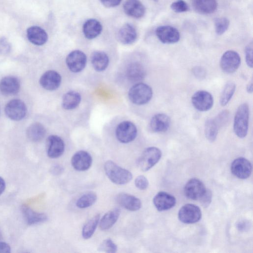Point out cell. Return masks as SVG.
<instances>
[{
  "label": "cell",
  "mask_w": 253,
  "mask_h": 253,
  "mask_svg": "<svg viewBox=\"0 0 253 253\" xmlns=\"http://www.w3.org/2000/svg\"><path fill=\"white\" fill-rule=\"evenodd\" d=\"M232 173L240 179H246L250 176L252 171L250 162L243 157L236 159L231 166Z\"/></svg>",
  "instance_id": "7c38bea8"
},
{
  "label": "cell",
  "mask_w": 253,
  "mask_h": 253,
  "mask_svg": "<svg viewBox=\"0 0 253 253\" xmlns=\"http://www.w3.org/2000/svg\"><path fill=\"white\" fill-rule=\"evenodd\" d=\"M97 198L95 193L90 191L82 195L77 200L76 206L80 209H85L93 205Z\"/></svg>",
  "instance_id": "836d02e7"
},
{
  "label": "cell",
  "mask_w": 253,
  "mask_h": 253,
  "mask_svg": "<svg viewBox=\"0 0 253 253\" xmlns=\"http://www.w3.org/2000/svg\"><path fill=\"white\" fill-rule=\"evenodd\" d=\"M81 100V96L78 92L70 91L64 95L62 105L66 110H72L79 105Z\"/></svg>",
  "instance_id": "4dcf8cb0"
},
{
  "label": "cell",
  "mask_w": 253,
  "mask_h": 253,
  "mask_svg": "<svg viewBox=\"0 0 253 253\" xmlns=\"http://www.w3.org/2000/svg\"><path fill=\"white\" fill-rule=\"evenodd\" d=\"M228 112L227 111H224L219 114L214 120L219 127L222 125L226 124V122L228 121Z\"/></svg>",
  "instance_id": "7bdbcfd3"
},
{
  "label": "cell",
  "mask_w": 253,
  "mask_h": 253,
  "mask_svg": "<svg viewBox=\"0 0 253 253\" xmlns=\"http://www.w3.org/2000/svg\"><path fill=\"white\" fill-rule=\"evenodd\" d=\"M126 75L129 80L136 82L141 81L145 78L146 71L141 64L134 62L129 64L127 66Z\"/></svg>",
  "instance_id": "484cf974"
},
{
  "label": "cell",
  "mask_w": 253,
  "mask_h": 253,
  "mask_svg": "<svg viewBox=\"0 0 253 253\" xmlns=\"http://www.w3.org/2000/svg\"><path fill=\"white\" fill-rule=\"evenodd\" d=\"M137 130L135 125L130 121H124L120 123L116 129L117 139L123 143L132 141L136 137Z\"/></svg>",
  "instance_id": "5b68a950"
},
{
  "label": "cell",
  "mask_w": 253,
  "mask_h": 253,
  "mask_svg": "<svg viewBox=\"0 0 253 253\" xmlns=\"http://www.w3.org/2000/svg\"><path fill=\"white\" fill-rule=\"evenodd\" d=\"M135 186L140 190H145L148 186L149 182L146 177L143 175L137 176L134 181Z\"/></svg>",
  "instance_id": "60d3db41"
},
{
  "label": "cell",
  "mask_w": 253,
  "mask_h": 253,
  "mask_svg": "<svg viewBox=\"0 0 253 253\" xmlns=\"http://www.w3.org/2000/svg\"><path fill=\"white\" fill-rule=\"evenodd\" d=\"M117 249V245L110 239L103 240L98 248L99 251L108 253H116Z\"/></svg>",
  "instance_id": "8d00e7d4"
},
{
  "label": "cell",
  "mask_w": 253,
  "mask_h": 253,
  "mask_svg": "<svg viewBox=\"0 0 253 253\" xmlns=\"http://www.w3.org/2000/svg\"><path fill=\"white\" fill-rule=\"evenodd\" d=\"M216 0H193L195 10L202 14H208L214 12L217 8Z\"/></svg>",
  "instance_id": "f546056e"
},
{
  "label": "cell",
  "mask_w": 253,
  "mask_h": 253,
  "mask_svg": "<svg viewBox=\"0 0 253 253\" xmlns=\"http://www.w3.org/2000/svg\"><path fill=\"white\" fill-rule=\"evenodd\" d=\"M20 88L19 80L13 76H7L0 81V92L5 96L17 94Z\"/></svg>",
  "instance_id": "d6986e66"
},
{
  "label": "cell",
  "mask_w": 253,
  "mask_h": 253,
  "mask_svg": "<svg viewBox=\"0 0 253 253\" xmlns=\"http://www.w3.org/2000/svg\"><path fill=\"white\" fill-rule=\"evenodd\" d=\"M118 40L125 44L133 43L137 39V32L134 27L130 24L124 25L118 33Z\"/></svg>",
  "instance_id": "603a6c76"
},
{
  "label": "cell",
  "mask_w": 253,
  "mask_h": 253,
  "mask_svg": "<svg viewBox=\"0 0 253 253\" xmlns=\"http://www.w3.org/2000/svg\"><path fill=\"white\" fill-rule=\"evenodd\" d=\"M241 58L235 51L230 50L225 52L220 60V66L222 70L227 74L235 72L239 67Z\"/></svg>",
  "instance_id": "8992f818"
},
{
  "label": "cell",
  "mask_w": 253,
  "mask_h": 253,
  "mask_svg": "<svg viewBox=\"0 0 253 253\" xmlns=\"http://www.w3.org/2000/svg\"><path fill=\"white\" fill-rule=\"evenodd\" d=\"M247 91L249 93H252L253 91V84L252 81L247 86Z\"/></svg>",
  "instance_id": "f907efd6"
},
{
  "label": "cell",
  "mask_w": 253,
  "mask_h": 253,
  "mask_svg": "<svg viewBox=\"0 0 253 253\" xmlns=\"http://www.w3.org/2000/svg\"><path fill=\"white\" fill-rule=\"evenodd\" d=\"M206 188L199 179L192 178L184 186V193L186 197L193 200H200L205 193Z\"/></svg>",
  "instance_id": "8fae6325"
},
{
  "label": "cell",
  "mask_w": 253,
  "mask_h": 253,
  "mask_svg": "<svg viewBox=\"0 0 253 253\" xmlns=\"http://www.w3.org/2000/svg\"><path fill=\"white\" fill-rule=\"evenodd\" d=\"M21 210L24 218L29 225L42 223L47 219V216L45 214L35 211L28 207L23 206Z\"/></svg>",
  "instance_id": "d4e9b609"
},
{
  "label": "cell",
  "mask_w": 253,
  "mask_h": 253,
  "mask_svg": "<svg viewBox=\"0 0 253 253\" xmlns=\"http://www.w3.org/2000/svg\"><path fill=\"white\" fill-rule=\"evenodd\" d=\"M116 199L117 203L121 207L131 211L139 210L142 206L139 199L126 193H121L118 194Z\"/></svg>",
  "instance_id": "e0dca14e"
},
{
  "label": "cell",
  "mask_w": 253,
  "mask_h": 253,
  "mask_svg": "<svg viewBox=\"0 0 253 253\" xmlns=\"http://www.w3.org/2000/svg\"><path fill=\"white\" fill-rule=\"evenodd\" d=\"M63 171V168L62 166L59 165H55L53 166L51 169V173L56 175L61 174Z\"/></svg>",
  "instance_id": "c3c4849f"
},
{
  "label": "cell",
  "mask_w": 253,
  "mask_h": 253,
  "mask_svg": "<svg viewBox=\"0 0 253 253\" xmlns=\"http://www.w3.org/2000/svg\"><path fill=\"white\" fill-rule=\"evenodd\" d=\"M202 216L200 208L192 204H187L182 207L178 212V218L183 223H194L199 221Z\"/></svg>",
  "instance_id": "ba28073f"
},
{
  "label": "cell",
  "mask_w": 253,
  "mask_h": 253,
  "mask_svg": "<svg viewBox=\"0 0 253 253\" xmlns=\"http://www.w3.org/2000/svg\"><path fill=\"white\" fill-rule=\"evenodd\" d=\"M27 37L31 43L37 45L44 44L48 40L45 31L37 26H31L27 29Z\"/></svg>",
  "instance_id": "ffe728a7"
},
{
  "label": "cell",
  "mask_w": 253,
  "mask_h": 253,
  "mask_svg": "<svg viewBox=\"0 0 253 253\" xmlns=\"http://www.w3.org/2000/svg\"><path fill=\"white\" fill-rule=\"evenodd\" d=\"M61 82L60 75L55 71L49 70L41 76L40 83L41 86L47 90H54L58 88Z\"/></svg>",
  "instance_id": "2e32d148"
},
{
  "label": "cell",
  "mask_w": 253,
  "mask_h": 253,
  "mask_svg": "<svg viewBox=\"0 0 253 253\" xmlns=\"http://www.w3.org/2000/svg\"><path fill=\"white\" fill-rule=\"evenodd\" d=\"M246 62L247 65L253 68V43L252 42L249 43L245 48V50Z\"/></svg>",
  "instance_id": "ab89813d"
},
{
  "label": "cell",
  "mask_w": 253,
  "mask_h": 253,
  "mask_svg": "<svg viewBox=\"0 0 253 253\" xmlns=\"http://www.w3.org/2000/svg\"><path fill=\"white\" fill-rule=\"evenodd\" d=\"M103 5L107 7H113L118 5L122 0H100Z\"/></svg>",
  "instance_id": "f6af8a7d"
},
{
  "label": "cell",
  "mask_w": 253,
  "mask_h": 253,
  "mask_svg": "<svg viewBox=\"0 0 253 253\" xmlns=\"http://www.w3.org/2000/svg\"><path fill=\"white\" fill-rule=\"evenodd\" d=\"M64 150L65 144L60 137L56 135L48 136L46 141V151L49 158L55 159L60 157Z\"/></svg>",
  "instance_id": "5bb4252c"
},
{
  "label": "cell",
  "mask_w": 253,
  "mask_h": 253,
  "mask_svg": "<svg viewBox=\"0 0 253 253\" xmlns=\"http://www.w3.org/2000/svg\"><path fill=\"white\" fill-rule=\"evenodd\" d=\"M1 238H2V235H1V232L0 231V241L1 240Z\"/></svg>",
  "instance_id": "816d5d0a"
},
{
  "label": "cell",
  "mask_w": 253,
  "mask_h": 253,
  "mask_svg": "<svg viewBox=\"0 0 253 253\" xmlns=\"http://www.w3.org/2000/svg\"><path fill=\"white\" fill-rule=\"evenodd\" d=\"M102 26L97 20L89 19L83 26V33L86 38L91 40L95 38L101 32Z\"/></svg>",
  "instance_id": "cb8c5ba5"
},
{
  "label": "cell",
  "mask_w": 253,
  "mask_h": 253,
  "mask_svg": "<svg viewBox=\"0 0 253 253\" xmlns=\"http://www.w3.org/2000/svg\"><path fill=\"white\" fill-rule=\"evenodd\" d=\"M11 248L8 244L0 241V253H9Z\"/></svg>",
  "instance_id": "7dc6e473"
},
{
  "label": "cell",
  "mask_w": 253,
  "mask_h": 253,
  "mask_svg": "<svg viewBox=\"0 0 253 253\" xmlns=\"http://www.w3.org/2000/svg\"><path fill=\"white\" fill-rule=\"evenodd\" d=\"M46 134L44 126L40 123L36 122L30 125L27 129L26 134L31 141L39 142L42 140Z\"/></svg>",
  "instance_id": "f1b7e54d"
},
{
  "label": "cell",
  "mask_w": 253,
  "mask_h": 253,
  "mask_svg": "<svg viewBox=\"0 0 253 253\" xmlns=\"http://www.w3.org/2000/svg\"><path fill=\"white\" fill-rule=\"evenodd\" d=\"M170 119L166 114L159 113L154 115L150 123L151 129L156 132H162L167 131L170 126Z\"/></svg>",
  "instance_id": "44dd1931"
},
{
  "label": "cell",
  "mask_w": 253,
  "mask_h": 253,
  "mask_svg": "<svg viewBox=\"0 0 253 253\" xmlns=\"http://www.w3.org/2000/svg\"><path fill=\"white\" fill-rule=\"evenodd\" d=\"M236 226L240 231H246L249 229L250 224L248 221L241 220L238 222Z\"/></svg>",
  "instance_id": "bcb514c9"
},
{
  "label": "cell",
  "mask_w": 253,
  "mask_h": 253,
  "mask_svg": "<svg viewBox=\"0 0 253 253\" xmlns=\"http://www.w3.org/2000/svg\"><path fill=\"white\" fill-rule=\"evenodd\" d=\"M5 188V182L4 179L0 176V195L4 192Z\"/></svg>",
  "instance_id": "681fc988"
},
{
  "label": "cell",
  "mask_w": 253,
  "mask_h": 253,
  "mask_svg": "<svg viewBox=\"0 0 253 253\" xmlns=\"http://www.w3.org/2000/svg\"><path fill=\"white\" fill-rule=\"evenodd\" d=\"M86 60V56L84 53L79 50H75L71 52L67 55L66 63L71 71L78 73L84 69Z\"/></svg>",
  "instance_id": "30bf717a"
},
{
  "label": "cell",
  "mask_w": 253,
  "mask_h": 253,
  "mask_svg": "<svg viewBox=\"0 0 253 253\" xmlns=\"http://www.w3.org/2000/svg\"><path fill=\"white\" fill-rule=\"evenodd\" d=\"M236 89V85L232 82H228L225 85L220 97V104L224 106L228 103Z\"/></svg>",
  "instance_id": "e575fe53"
},
{
  "label": "cell",
  "mask_w": 253,
  "mask_h": 253,
  "mask_svg": "<svg viewBox=\"0 0 253 253\" xmlns=\"http://www.w3.org/2000/svg\"><path fill=\"white\" fill-rule=\"evenodd\" d=\"M130 100L136 105L147 103L152 98L153 91L151 87L144 83H138L132 86L128 93Z\"/></svg>",
  "instance_id": "277c9868"
},
{
  "label": "cell",
  "mask_w": 253,
  "mask_h": 253,
  "mask_svg": "<svg viewBox=\"0 0 253 253\" xmlns=\"http://www.w3.org/2000/svg\"><path fill=\"white\" fill-rule=\"evenodd\" d=\"M212 200V192L209 189H206L205 193L199 200L202 205L204 208L208 207L211 204Z\"/></svg>",
  "instance_id": "b9f144b4"
},
{
  "label": "cell",
  "mask_w": 253,
  "mask_h": 253,
  "mask_svg": "<svg viewBox=\"0 0 253 253\" xmlns=\"http://www.w3.org/2000/svg\"><path fill=\"white\" fill-rule=\"evenodd\" d=\"M175 203V197L165 192L158 193L153 198V204L159 211L168 210L173 207Z\"/></svg>",
  "instance_id": "ac0fdd59"
},
{
  "label": "cell",
  "mask_w": 253,
  "mask_h": 253,
  "mask_svg": "<svg viewBox=\"0 0 253 253\" xmlns=\"http://www.w3.org/2000/svg\"><path fill=\"white\" fill-rule=\"evenodd\" d=\"M229 21L225 17L216 18L214 20L215 32L218 35H221L228 29Z\"/></svg>",
  "instance_id": "d590c367"
},
{
  "label": "cell",
  "mask_w": 253,
  "mask_h": 253,
  "mask_svg": "<svg viewBox=\"0 0 253 253\" xmlns=\"http://www.w3.org/2000/svg\"><path fill=\"white\" fill-rule=\"evenodd\" d=\"M99 219L100 215L97 214L84 224L82 232V236L84 239H88L91 237L99 224Z\"/></svg>",
  "instance_id": "1f68e13d"
},
{
  "label": "cell",
  "mask_w": 253,
  "mask_h": 253,
  "mask_svg": "<svg viewBox=\"0 0 253 253\" xmlns=\"http://www.w3.org/2000/svg\"><path fill=\"white\" fill-rule=\"evenodd\" d=\"M153 0V1H158L159 0Z\"/></svg>",
  "instance_id": "f5cc1de1"
},
{
  "label": "cell",
  "mask_w": 253,
  "mask_h": 253,
  "mask_svg": "<svg viewBox=\"0 0 253 253\" xmlns=\"http://www.w3.org/2000/svg\"><path fill=\"white\" fill-rule=\"evenodd\" d=\"M159 40L164 43H174L180 39V34L177 29L170 26H161L156 30Z\"/></svg>",
  "instance_id": "4fadbf2b"
},
{
  "label": "cell",
  "mask_w": 253,
  "mask_h": 253,
  "mask_svg": "<svg viewBox=\"0 0 253 253\" xmlns=\"http://www.w3.org/2000/svg\"><path fill=\"white\" fill-rule=\"evenodd\" d=\"M249 107L247 103L241 104L235 115L233 129L235 134L239 138L246 136L249 128Z\"/></svg>",
  "instance_id": "7a4b0ae2"
},
{
  "label": "cell",
  "mask_w": 253,
  "mask_h": 253,
  "mask_svg": "<svg viewBox=\"0 0 253 253\" xmlns=\"http://www.w3.org/2000/svg\"><path fill=\"white\" fill-rule=\"evenodd\" d=\"M11 45L7 39L2 37L0 38V54H8L11 50Z\"/></svg>",
  "instance_id": "f35d334b"
},
{
  "label": "cell",
  "mask_w": 253,
  "mask_h": 253,
  "mask_svg": "<svg viewBox=\"0 0 253 253\" xmlns=\"http://www.w3.org/2000/svg\"><path fill=\"white\" fill-rule=\"evenodd\" d=\"M91 63L93 68L98 72L105 70L108 66L109 59L103 51H95L91 55Z\"/></svg>",
  "instance_id": "4316f807"
},
{
  "label": "cell",
  "mask_w": 253,
  "mask_h": 253,
  "mask_svg": "<svg viewBox=\"0 0 253 253\" xmlns=\"http://www.w3.org/2000/svg\"><path fill=\"white\" fill-rule=\"evenodd\" d=\"M218 126L213 119H208L205 124V134L207 139L210 142L214 141L217 136Z\"/></svg>",
  "instance_id": "d6a6232c"
},
{
  "label": "cell",
  "mask_w": 253,
  "mask_h": 253,
  "mask_svg": "<svg viewBox=\"0 0 253 253\" xmlns=\"http://www.w3.org/2000/svg\"><path fill=\"white\" fill-rule=\"evenodd\" d=\"M161 151L157 147H150L145 149L138 158L136 164L138 168L146 171L154 166L160 160Z\"/></svg>",
  "instance_id": "3957f363"
},
{
  "label": "cell",
  "mask_w": 253,
  "mask_h": 253,
  "mask_svg": "<svg viewBox=\"0 0 253 253\" xmlns=\"http://www.w3.org/2000/svg\"><path fill=\"white\" fill-rule=\"evenodd\" d=\"M92 163L91 155L87 152L81 150L75 153L71 159L73 168L78 171H85L90 168Z\"/></svg>",
  "instance_id": "9a60e30c"
},
{
  "label": "cell",
  "mask_w": 253,
  "mask_h": 253,
  "mask_svg": "<svg viewBox=\"0 0 253 253\" xmlns=\"http://www.w3.org/2000/svg\"><path fill=\"white\" fill-rule=\"evenodd\" d=\"M171 9L175 12H184L189 9L187 3L184 0H176L170 5Z\"/></svg>",
  "instance_id": "74e56055"
},
{
  "label": "cell",
  "mask_w": 253,
  "mask_h": 253,
  "mask_svg": "<svg viewBox=\"0 0 253 253\" xmlns=\"http://www.w3.org/2000/svg\"><path fill=\"white\" fill-rule=\"evenodd\" d=\"M193 73L198 79L205 78L206 74L205 69L201 66L195 67L193 69Z\"/></svg>",
  "instance_id": "ee69618b"
},
{
  "label": "cell",
  "mask_w": 253,
  "mask_h": 253,
  "mask_svg": "<svg viewBox=\"0 0 253 253\" xmlns=\"http://www.w3.org/2000/svg\"><path fill=\"white\" fill-rule=\"evenodd\" d=\"M4 111L6 115L13 121L22 120L27 113V107L22 100L14 99L9 101L5 105Z\"/></svg>",
  "instance_id": "52a82bcc"
},
{
  "label": "cell",
  "mask_w": 253,
  "mask_h": 253,
  "mask_svg": "<svg viewBox=\"0 0 253 253\" xmlns=\"http://www.w3.org/2000/svg\"><path fill=\"white\" fill-rule=\"evenodd\" d=\"M120 212L118 208H115L107 212L99 222L100 229L107 230L111 228L118 220Z\"/></svg>",
  "instance_id": "83f0119b"
},
{
  "label": "cell",
  "mask_w": 253,
  "mask_h": 253,
  "mask_svg": "<svg viewBox=\"0 0 253 253\" xmlns=\"http://www.w3.org/2000/svg\"><path fill=\"white\" fill-rule=\"evenodd\" d=\"M192 105L197 110L201 112L210 110L213 104L212 95L205 90L196 91L192 96Z\"/></svg>",
  "instance_id": "9c48e42d"
},
{
  "label": "cell",
  "mask_w": 253,
  "mask_h": 253,
  "mask_svg": "<svg viewBox=\"0 0 253 253\" xmlns=\"http://www.w3.org/2000/svg\"><path fill=\"white\" fill-rule=\"evenodd\" d=\"M104 169L108 178L116 184H126L132 178V175L129 171L120 167L112 161H106Z\"/></svg>",
  "instance_id": "6da1fadb"
},
{
  "label": "cell",
  "mask_w": 253,
  "mask_h": 253,
  "mask_svg": "<svg viewBox=\"0 0 253 253\" xmlns=\"http://www.w3.org/2000/svg\"><path fill=\"white\" fill-rule=\"evenodd\" d=\"M123 8L127 15L135 18L142 17L145 13V8L139 0H126Z\"/></svg>",
  "instance_id": "7402d4cb"
}]
</instances>
